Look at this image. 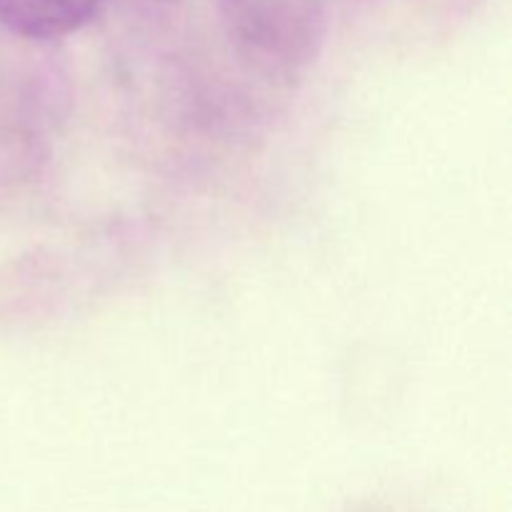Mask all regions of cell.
<instances>
[{"label": "cell", "mask_w": 512, "mask_h": 512, "mask_svg": "<svg viewBox=\"0 0 512 512\" xmlns=\"http://www.w3.org/2000/svg\"><path fill=\"white\" fill-rule=\"evenodd\" d=\"M100 0H0V23L33 40H53L83 28Z\"/></svg>", "instance_id": "1"}]
</instances>
